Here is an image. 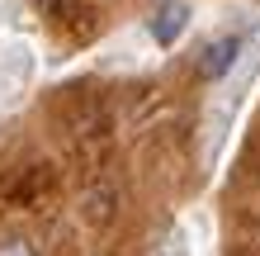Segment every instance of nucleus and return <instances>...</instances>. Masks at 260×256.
Masks as SVG:
<instances>
[{
	"label": "nucleus",
	"instance_id": "f257e3e1",
	"mask_svg": "<svg viewBox=\"0 0 260 256\" xmlns=\"http://www.w3.org/2000/svg\"><path fill=\"white\" fill-rule=\"evenodd\" d=\"M237 57H241V38H237V34H222V38H213L208 48H204V57H199V71H204L208 81H222L227 71L237 67Z\"/></svg>",
	"mask_w": 260,
	"mask_h": 256
},
{
	"label": "nucleus",
	"instance_id": "f03ea898",
	"mask_svg": "<svg viewBox=\"0 0 260 256\" xmlns=\"http://www.w3.org/2000/svg\"><path fill=\"white\" fill-rule=\"evenodd\" d=\"M34 5H38L43 14H52V19L71 24V29H85V14H90L85 0H34Z\"/></svg>",
	"mask_w": 260,
	"mask_h": 256
},
{
	"label": "nucleus",
	"instance_id": "7ed1b4c3",
	"mask_svg": "<svg viewBox=\"0 0 260 256\" xmlns=\"http://www.w3.org/2000/svg\"><path fill=\"white\" fill-rule=\"evenodd\" d=\"M118 194L109 190V185H95V190H85V218L90 223H109L114 214H118Z\"/></svg>",
	"mask_w": 260,
	"mask_h": 256
},
{
	"label": "nucleus",
	"instance_id": "20e7f679",
	"mask_svg": "<svg viewBox=\"0 0 260 256\" xmlns=\"http://www.w3.org/2000/svg\"><path fill=\"white\" fill-rule=\"evenodd\" d=\"M185 19H189V10H185V5H166V10L156 14V24H151V29H156V38H161V43H171V38H180Z\"/></svg>",
	"mask_w": 260,
	"mask_h": 256
},
{
	"label": "nucleus",
	"instance_id": "39448f33",
	"mask_svg": "<svg viewBox=\"0 0 260 256\" xmlns=\"http://www.w3.org/2000/svg\"><path fill=\"white\" fill-rule=\"evenodd\" d=\"M0 256H38V251H34V242H28V237L5 233V237H0Z\"/></svg>",
	"mask_w": 260,
	"mask_h": 256
}]
</instances>
